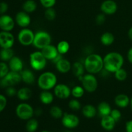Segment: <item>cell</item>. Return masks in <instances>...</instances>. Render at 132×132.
<instances>
[{
	"mask_svg": "<svg viewBox=\"0 0 132 132\" xmlns=\"http://www.w3.org/2000/svg\"><path fill=\"white\" fill-rule=\"evenodd\" d=\"M30 64L33 70L41 71L45 69L47 63V59L45 58L41 51H35L30 54Z\"/></svg>",
	"mask_w": 132,
	"mask_h": 132,
	"instance_id": "4",
	"label": "cell"
},
{
	"mask_svg": "<svg viewBox=\"0 0 132 132\" xmlns=\"http://www.w3.org/2000/svg\"><path fill=\"white\" fill-rule=\"evenodd\" d=\"M32 92L30 88L28 87H23L17 92V97L18 99L23 101H28L32 97Z\"/></svg>",
	"mask_w": 132,
	"mask_h": 132,
	"instance_id": "24",
	"label": "cell"
},
{
	"mask_svg": "<svg viewBox=\"0 0 132 132\" xmlns=\"http://www.w3.org/2000/svg\"><path fill=\"white\" fill-rule=\"evenodd\" d=\"M7 104V99L5 95L0 94V113L2 112L6 108Z\"/></svg>",
	"mask_w": 132,
	"mask_h": 132,
	"instance_id": "41",
	"label": "cell"
},
{
	"mask_svg": "<svg viewBox=\"0 0 132 132\" xmlns=\"http://www.w3.org/2000/svg\"><path fill=\"white\" fill-rule=\"evenodd\" d=\"M104 68L110 73H114L116 71L122 68L125 59L122 54L117 52H112L106 54L103 57Z\"/></svg>",
	"mask_w": 132,
	"mask_h": 132,
	"instance_id": "1",
	"label": "cell"
},
{
	"mask_svg": "<svg viewBox=\"0 0 132 132\" xmlns=\"http://www.w3.org/2000/svg\"><path fill=\"white\" fill-rule=\"evenodd\" d=\"M35 33L27 28H23L21 30L18 34V40L19 43L24 46L32 45L34 39Z\"/></svg>",
	"mask_w": 132,
	"mask_h": 132,
	"instance_id": "9",
	"label": "cell"
},
{
	"mask_svg": "<svg viewBox=\"0 0 132 132\" xmlns=\"http://www.w3.org/2000/svg\"><path fill=\"white\" fill-rule=\"evenodd\" d=\"M106 21V14H103V12L99 14L95 18V22L98 25H102Z\"/></svg>",
	"mask_w": 132,
	"mask_h": 132,
	"instance_id": "40",
	"label": "cell"
},
{
	"mask_svg": "<svg viewBox=\"0 0 132 132\" xmlns=\"http://www.w3.org/2000/svg\"><path fill=\"white\" fill-rule=\"evenodd\" d=\"M72 64L68 59L62 58L55 64V68L59 72L61 73H67L72 70Z\"/></svg>",
	"mask_w": 132,
	"mask_h": 132,
	"instance_id": "18",
	"label": "cell"
},
{
	"mask_svg": "<svg viewBox=\"0 0 132 132\" xmlns=\"http://www.w3.org/2000/svg\"><path fill=\"white\" fill-rule=\"evenodd\" d=\"M116 122L110 115L101 117V126L104 130L106 131H112L116 126Z\"/></svg>",
	"mask_w": 132,
	"mask_h": 132,
	"instance_id": "19",
	"label": "cell"
},
{
	"mask_svg": "<svg viewBox=\"0 0 132 132\" xmlns=\"http://www.w3.org/2000/svg\"><path fill=\"white\" fill-rule=\"evenodd\" d=\"M41 132H50L48 131H46V130H43V131H41Z\"/></svg>",
	"mask_w": 132,
	"mask_h": 132,
	"instance_id": "50",
	"label": "cell"
},
{
	"mask_svg": "<svg viewBox=\"0 0 132 132\" xmlns=\"http://www.w3.org/2000/svg\"><path fill=\"white\" fill-rule=\"evenodd\" d=\"M85 67L84 65V63H81L79 61L75 62L72 67V71L73 72V75L76 77H79L81 76H84V73H85Z\"/></svg>",
	"mask_w": 132,
	"mask_h": 132,
	"instance_id": "26",
	"label": "cell"
},
{
	"mask_svg": "<svg viewBox=\"0 0 132 132\" xmlns=\"http://www.w3.org/2000/svg\"><path fill=\"white\" fill-rule=\"evenodd\" d=\"M9 9V5L6 2H0V14H5Z\"/></svg>",
	"mask_w": 132,
	"mask_h": 132,
	"instance_id": "43",
	"label": "cell"
},
{
	"mask_svg": "<svg viewBox=\"0 0 132 132\" xmlns=\"http://www.w3.org/2000/svg\"><path fill=\"white\" fill-rule=\"evenodd\" d=\"M50 114L51 115L52 117L56 119H61L63 116V110L58 106H53L50 109Z\"/></svg>",
	"mask_w": 132,
	"mask_h": 132,
	"instance_id": "32",
	"label": "cell"
},
{
	"mask_svg": "<svg viewBox=\"0 0 132 132\" xmlns=\"http://www.w3.org/2000/svg\"><path fill=\"white\" fill-rule=\"evenodd\" d=\"M15 113L18 117L23 121H28L32 118L34 115L33 107L27 103H21L18 104L15 108Z\"/></svg>",
	"mask_w": 132,
	"mask_h": 132,
	"instance_id": "6",
	"label": "cell"
},
{
	"mask_svg": "<svg viewBox=\"0 0 132 132\" xmlns=\"http://www.w3.org/2000/svg\"><path fill=\"white\" fill-rule=\"evenodd\" d=\"M41 51L44 56L45 57V58L47 60L50 61H52L53 59H55L57 55L59 54L58 52L56 46L51 45V44L46 46V47L43 48L42 50H41Z\"/></svg>",
	"mask_w": 132,
	"mask_h": 132,
	"instance_id": "16",
	"label": "cell"
},
{
	"mask_svg": "<svg viewBox=\"0 0 132 132\" xmlns=\"http://www.w3.org/2000/svg\"><path fill=\"white\" fill-rule=\"evenodd\" d=\"M15 19L7 14L0 15V28L2 31L11 32L15 27Z\"/></svg>",
	"mask_w": 132,
	"mask_h": 132,
	"instance_id": "13",
	"label": "cell"
},
{
	"mask_svg": "<svg viewBox=\"0 0 132 132\" xmlns=\"http://www.w3.org/2000/svg\"><path fill=\"white\" fill-rule=\"evenodd\" d=\"M125 128H126V132H132V120L126 122Z\"/></svg>",
	"mask_w": 132,
	"mask_h": 132,
	"instance_id": "44",
	"label": "cell"
},
{
	"mask_svg": "<svg viewBox=\"0 0 132 132\" xmlns=\"http://www.w3.org/2000/svg\"><path fill=\"white\" fill-rule=\"evenodd\" d=\"M68 107H69L70 109L73 111H78L82 108L81 103L78 100V99H76V98L71 99L69 103H68Z\"/></svg>",
	"mask_w": 132,
	"mask_h": 132,
	"instance_id": "36",
	"label": "cell"
},
{
	"mask_svg": "<svg viewBox=\"0 0 132 132\" xmlns=\"http://www.w3.org/2000/svg\"><path fill=\"white\" fill-rule=\"evenodd\" d=\"M34 114H36V116H40L42 114V110L40 108H37L36 110H34Z\"/></svg>",
	"mask_w": 132,
	"mask_h": 132,
	"instance_id": "47",
	"label": "cell"
},
{
	"mask_svg": "<svg viewBox=\"0 0 132 132\" xmlns=\"http://www.w3.org/2000/svg\"><path fill=\"white\" fill-rule=\"evenodd\" d=\"M81 81L82 86L87 92L93 93L97 89L98 81L94 74L88 73L84 75Z\"/></svg>",
	"mask_w": 132,
	"mask_h": 132,
	"instance_id": "7",
	"label": "cell"
},
{
	"mask_svg": "<svg viewBox=\"0 0 132 132\" xmlns=\"http://www.w3.org/2000/svg\"><path fill=\"white\" fill-rule=\"evenodd\" d=\"M52 37L48 32L46 31H38L35 34L34 39L32 45L39 50H42L43 48L50 45Z\"/></svg>",
	"mask_w": 132,
	"mask_h": 132,
	"instance_id": "5",
	"label": "cell"
},
{
	"mask_svg": "<svg viewBox=\"0 0 132 132\" xmlns=\"http://www.w3.org/2000/svg\"><path fill=\"white\" fill-rule=\"evenodd\" d=\"M62 125L68 129L76 128L79 125V119L73 113H64L61 118Z\"/></svg>",
	"mask_w": 132,
	"mask_h": 132,
	"instance_id": "10",
	"label": "cell"
},
{
	"mask_svg": "<svg viewBox=\"0 0 132 132\" xmlns=\"http://www.w3.org/2000/svg\"><path fill=\"white\" fill-rule=\"evenodd\" d=\"M17 90L13 86H9V87L6 88V94L9 97H14V95H17Z\"/></svg>",
	"mask_w": 132,
	"mask_h": 132,
	"instance_id": "42",
	"label": "cell"
},
{
	"mask_svg": "<svg viewBox=\"0 0 132 132\" xmlns=\"http://www.w3.org/2000/svg\"><path fill=\"white\" fill-rule=\"evenodd\" d=\"M38 121L33 118L30 119L26 124V130L28 132H36L38 128Z\"/></svg>",
	"mask_w": 132,
	"mask_h": 132,
	"instance_id": "31",
	"label": "cell"
},
{
	"mask_svg": "<svg viewBox=\"0 0 132 132\" xmlns=\"http://www.w3.org/2000/svg\"><path fill=\"white\" fill-rule=\"evenodd\" d=\"M130 109H131V112H132V97H131V99H130Z\"/></svg>",
	"mask_w": 132,
	"mask_h": 132,
	"instance_id": "49",
	"label": "cell"
},
{
	"mask_svg": "<svg viewBox=\"0 0 132 132\" xmlns=\"http://www.w3.org/2000/svg\"><path fill=\"white\" fill-rule=\"evenodd\" d=\"M62 58H63V55H61V54H59L57 55L56 57H55L54 59H53V60L52 61V63H54V64H56V63H57V62L59 61V60H61V59Z\"/></svg>",
	"mask_w": 132,
	"mask_h": 132,
	"instance_id": "46",
	"label": "cell"
},
{
	"mask_svg": "<svg viewBox=\"0 0 132 132\" xmlns=\"http://www.w3.org/2000/svg\"><path fill=\"white\" fill-rule=\"evenodd\" d=\"M37 6V3L34 0H26L23 3L22 8L23 11L26 12L28 14H30L36 11Z\"/></svg>",
	"mask_w": 132,
	"mask_h": 132,
	"instance_id": "29",
	"label": "cell"
},
{
	"mask_svg": "<svg viewBox=\"0 0 132 132\" xmlns=\"http://www.w3.org/2000/svg\"><path fill=\"white\" fill-rule=\"evenodd\" d=\"M84 65L88 73L92 74L99 73L104 68L103 58L99 54H91L85 58Z\"/></svg>",
	"mask_w": 132,
	"mask_h": 132,
	"instance_id": "2",
	"label": "cell"
},
{
	"mask_svg": "<svg viewBox=\"0 0 132 132\" xmlns=\"http://www.w3.org/2000/svg\"><path fill=\"white\" fill-rule=\"evenodd\" d=\"M58 52L61 55H64L68 52L70 50V44L65 40L59 41L56 46Z\"/></svg>",
	"mask_w": 132,
	"mask_h": 132,
	"instance_id": "30",
	"label": "cell"
},
{
	"mask_svg": "<svg viewBox=\"0 0 132 132\" xmlns=\"http://www.w3.org/2000/svg\"><path fill=\"white\" fill-rule=\"evenodd\" d=\"M41 5L45 9L53 7L56 3V0H39Z\"/></svg>",
	"mask_w": 132,
	"mask_h": 132,
	"instance_id": "39",
	"label": "cell"
},
{
	"mask_svg": "<svg viewBox=\"0 0 132 132\" xmlns=\"http://www.w3.org/2000/svg\"><path fill=\"white\" fill-rule=\"evenodd\" d=\"M127 58L128 61L130 62L131 64H132V47L130 48L129 49L128 52Z\"/></svg>",
	"mask_w": 132,
	"mask_h": 132,
	"instance_id": "45",
	"label": "cell"
},
{
	"mask_svg": "<svg viewBox=\"0 0 132 132\" xmlns=\"http://www.w3.org/2000/svg\"><path fill=\"white\" fill-rule=\"evenodd\" d=\"M54 95L50 90H43L39 94V100L43 104L48 105L52 103Z\"/></svg>",
	"mask_w": 132,
	"mask_h": 132,
	"instance_id": "23",
	"label": "cell"
},
{
	"mask_svg": "<svg viewBox=\"0 0 132 132\" xmlns=\"http://www.w3.org/2000/svg\"><path fill=\"white\" fill-rule=\"evenodd\" d=\"M54 94L58 99H67L72 95V90L65 84H57L54 88Z\"/></svg>",
	"mask_w": 132,
	"mask_h": 132,
	"instance_id": "11",
	"label": "cell"
},
{
	"mask_svg": "<svg viewBox=\"0 0 132 132\" xmlns=\"http://www.w3.org/2000/svg\"><path fill=\"white\" fill-rule=\"evenodd\" d=\"M101 10L106 15H113L118 9L117 3L113 0H105L101 5Z\"/></svg>",
	"mask_w": 132,
	"mask_h": 132,
	"instance_id": "14",
	"label": "cell"
},
{
	"mask_svg": "<svg viewBox=\"0 0 132 132\" xmlns=\"http://www.w3.org/2000/svg\"><path fill=\"white\" fill-rule=\"evenodd\" d=\"M14 56V52L12 48H1L0 50V59L1 61L9 62Z\"/></svg>",
	"mask_w": 132,
	"mask_h": 132,
	"instance_id": "27",
	"label": "cell"
},
{
	"mask_svg": "<svg viewBox=\"0 0 132 132\" xmlns=\"http://www.w3.org/2000/svg\"><path fill=\"white\" fill-rule=\"evenodd\" d=\"M21 81V77L19 72L10 71L5 77L0 79V86L1 88H6L9 86H14L18 85Z\"/></svg>",
	"mask_w": 132,
	"mask_h": 132,
	"instance_id": "8",
	"label": "cell"
},
{
	"mask_svg": "<svg viewBox=\"0 0 132 132\" xmlns=\"http://www.w3.org/2000/svg\"><path fill=\"white\" fill-rule=\"evenodd\" d=\"M57 82V78L52 72H43L37 79V83L42 90H50L54 88Z\"/></svg>",
	"mask_w": 132,
	"mask_h": 132,
	"instance_id": "3",
	"label": "cell"
},
{
	"mask_svg": "<svg viewBox=\"0 0 132 132\" xmlns=\"http://www.w3.org/2000/svg\"><path fill=\"white\" fill-rule=\"evenodd\" d=\"M21 81L27 85H32L36 81L35 75L30 70L24 69L20 72Z\"/></svg>",
	"mask_w": 132,
	"mask_h": 132,
	"instance_id": "21",
	"label": "cell"
},
{
	"mask_svg": "<svg viewBox=\"0 0 132 132\" xmlns=\"http://www.w3.org/2000/svg\"><path fill=\"white\" fill-rule=\"evenodd\" d=\"M44 15H45V18L48 21H53L56 18V11L53 7L48 8L45 10Z\"/></svg>",
	"mask_w": 132,
	"mask_h": 132,
	"instance_id": "35",
	"label": "cell"
},
{
	"mask_svg": "<svg viewBox=\"0 0 132 132\" xmlns=\"http://www.w3.org/2000/svg\"><path fill=\"white\" fill-rule=\"evenodd\" d=\"M9 72L10 68L9 64H6V62H0V79L5 77Z\"/></svg>",
	"mask_w": 132,
	"mask_h": 132,
	"instance_id": "37",
	"label": "cell"
},
{
	"mask_svg": "<svg viewBox=\"0 0 132 132\" xmlns=\"http://www.w3.org/2000/svg\"><path fill=\"white\" fill-rule=\"evenodd\" d=\"M115 104L120 108H125L130 106V99L127 95L120 94L115 97Z\"/></svg>",
	"mask_w": 132,
	"mask_h": 132,
	"instance_id": "20",
	"label": "cell"
},
{
	"mask_svg": "<svg viewBox=\"0 0 132 132\" xmlns=\"http://www.w3.org/2000/svg\"><path fill=\"white\" fill-rule=\"evenodd\" d=\"M15 43V38L10 32L1 31L0 32V47L1 48H11Z\"/></svg>",
	"mask_w": 132,
	"mask_h": 132,
	"instance_id": "12",
	"label": "cell"
},
{
	"mask_svg": "<svg viewBox=\"0 0 132 132\" xmlns=\"http://www.w3.org/2000/svg\"><path fill=\"white\" fill-rule=\"evenodd\" d=\"M15 23L22 28H27L31 23V18L29 14L24 11L18 12L15 17Z\"/></svg>",
	"mask_w": 132,
	"mask_h": 132,
	"instance_id": "15",
	"label": "cell"
},
{
	"mask_svg": "<svg viewBox=\"0 0 132 132\" xmlns=\"http://www.w3.org/2000/svg\"><path fill=\"white\" fill-rule=\"evenodd\" d=\"M100 41L101 43L104 46H110L114 43L115 37L111 32H104L101 36Z\"/></svg>",
	"mask_w": 132,
	"mask_h": 132,
	"instance_id": "28",
	"label": "cell"
},
{
	"mask_svg": "<svg viewBox=\"0 0 132 132\" xmlns=\"http://www.w3.org/2000/svg\"><path fill=\"white\" fill-rule=\"evenodd\" d=\"M115 77L119 81H124L128 77V73L125 69L121 68L116 71L114 73Z\"/></svg>",
	"mask_w": 132,
	"mask_h": 132,
	"instance_id": "34",
	"label": "cell"
},
{
	"mask_svg": "<svg viewBox=\"0 0 132 132\" xmlns=\"http://www.w3.org/2000/svg\"><path fill=\"white\" fill-rule=\"evenodd\" d=\"M97 108L98 113H99V115L101 117L110 115V113L112 110L109 103H108L106 101L101 102L98 104V106Z\"/></svg>",
	"mask_w": 132,
	"mask_h": 132,
	"instance_id": "25",
	"label": "cell"
},
{
	"mask_svg": "<svg viewBox=\"0 0 132 132\" xmlns=\"http://www.w3.org/2000/svg\"><path fill=\"white\" fill-rule=\"evenodd\" d=\"M128 35V37L130 38V39L132 41V27L129 29Z\"/></svg>",
	"mask_w": 132,
	"mask_h": 132,
	"instance_id": "48",
	"label": "cell"
},
{
	"mask_svg": "<svg viewBox=\"0 0 132 132\" xmlns=\"http://www.w3.org/2000/svg\"><path fill=\"white\" fill-rule=\"evenodd\" d=\"M81 111L84 117L88 119L94 118L98 113L97 108L92 104H86L82 107Z\"/></svg>",
	"mask_w": 132,
	"mask_h": 132,
	"instance_id": "22",
	"label": "cell"
},
{
	"mask_svg": "<svg viewBox=\"0 0 132 132\" xmlns=\"http://www.w3.org/2000/svg\"><path fill=\"white\" fill-rule=\"evenodd\" d=\"M85 92V89L82 86L77 85V86H75L72 88V95L76 99H79L83 96Z\"/></svg>",
	"mask_w": 132,
	"mask_h": 132,
	"instance_id": "33",
	"label": "cell"
},
{
	"mask_svg": "<svg viewBox=\"0 0 132 132\" xmlns=\"http://www.w3.org/2000/svg\"><path fill=\"white\" fill-rule=\"evenodd\" d=\"M110 116L111 117L116 121V122H119V121H120V119H121V117H122L121 112H120L119 110L118 109L112 110V112H111L110 113Z\"/></svg>",
	"mask_w": 132,
	"mask_h": 132,
	"instance_id": "38",
	"label": "cell"
},
{
	"mask_svg": "<svg viewBox=\"0 0 132 132\" xmlns=\"http://www.w3.org/2000/svg\"><path fill=\"white\" fill-rule=\"evenodd\" d=\"M9 67L10 71L20 73L23 70V62L20 57L14 55L9 61Z\"/></svg>",
	"mask_w": 132,
	"mask_h": 132,
	"instance_id": "17",
	"label": "cell"
}]
</instances>
